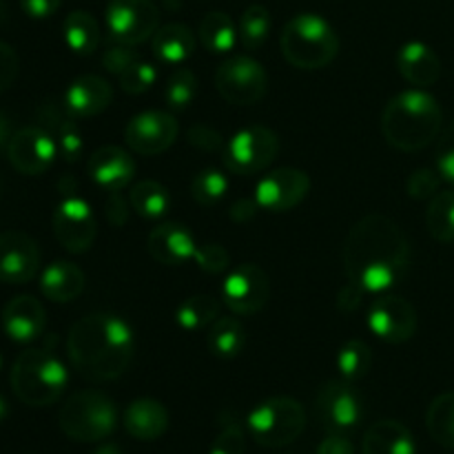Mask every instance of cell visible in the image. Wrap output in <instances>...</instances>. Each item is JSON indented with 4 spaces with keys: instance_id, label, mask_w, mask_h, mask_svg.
<instances>
[{
    "instance_id": "obj_53",
    "label": "cell",
    "mask_w": 454,
    "mask_h": 454,
    "mask_svg": "<svg viewBox=\"0 0 454 454\" xmlns=\"http://www.w3.org/2000/svg\"><path fill=\"white\" fill-rule=\"evenodd\" d=\"M12 136H13V133H12V122H9L7 115H4L3 111H0V146L9 145Z\"/></svg>"
},
{
    "instance_id": "obj_20",
    "label": "cell",
    "mask_w": 454,
    "mask_h": 454,
    "mask_svg": "<svg viewBox=\"0 0 454 454\" xmlns=\"http://www.w3.org/2000/svg\"><path fill=\"white\" fill-rule=\"evenodd\" d=\"M47 326V313L34 295H16L3 309V331L18 344L38 340Z\"/></svg>"
},
{
    "instance_id": "obj_24",
    "label": "cell",
    "mask_w": 454,
    "mask_h": 454,
    "mask_svg": "<svg viewBox=\"0 0 454 454\" xmlns=\"http://www.w3.org/2000/svg\"><path fill=\"white\" fill-rule=\"evenodd\" d=\"M43 129H47L53 136L58 145V153L67 160V162H75L80 160L84 151L82 133H80L78 124H75L74 115L67 111V106H58L56 102H47L40 106L38 111Z\"/></svg>"
},
{
    "instance_id": "obj_43",
    "label": "cell",
    "mask_w": 454,
    "mask_h": 454,
    "mask_svg": "<svg viewBox=\"0 0 454 454\" xmlns=\"http://www.w3.org/2000/svg\"><path fill=\"white\" fill-rule=\"evenodd\" d=\"M193 262L204 270V273L220 275L229 269L231 255L222 244H207V247L198 248Z\"/></svg>"
},
{
    "instance_id": "obj_25",
    "label": "cell",
    "mask_w": 454,
    "mask_h": 454,
    "mask_svg": "<svg viewBox=\"0 0 454 454\" xmlns=\"http://www.w3.org/2000/svg\"><path fill=\"white\" fill-rule=\"evenodd\" d=\"M122 424L124 430L137 442H155L168 430V412L158 399L142 397L129 403Z\"/></svg>"
},
{
    "instance_id": "obj_17",
    "label": "cell",
    "mask_w": 454,
    "mask_h": 454,
    "mask_svg": "<svg viewBox=\"0 0 454 454\" xmlns=\"http://www.w3.org/2000/svg\"><path fill=\"white\" fill-rule=\"evenodd\" d=\"M177 137V122L167 111H142L129 120L124 142L137 155H160L171 149Z\"/></svg>"
},
{
    "instance_id": "obj_1",
    "label": "cell",
    "mask_w": 454,
    "mask_h": 454,
    "mask_svg": "<svg viewBox=\"0 0 454 454\" xmlns=\"http://www.w3.org/2000/svg\"><path fill=\"white\" fill-rule=\"evenodd\" d=\"M411 264V244L397 222L372 213L350 229L344 242V269L348 279L372 295L388 293Z\"/></svg>"
},
{
    "instance_id": "obj_32",
    "label": "cell",
    "mask_w": 454,
    "mask_h": 454,
    "mask_svg": "<svg viewBox=\"0 0 454 454\" xmlns=\"http://www.w3.org/2000/svg\"><path fill=\"white\" fill-rule=\"evenodd\" d=\"M217 317H220V301H217V297L207 295V293L191 295L176 310L177 326L189 333L208 328Z\"/></svg>"
},
{
    "instance_id": "obj_46",
    "label": "cell",
    "mask_w": 454,
    "mask_h": 454,
    "mask_svg": "<svg viewBox=\"0 0 454 454\" xmlns=\"http://www.w3.org/2000/svg\"><path fill=\"white\" fill-rule=\"evenodd\" d=\"M189 145H193L200 151H211V153H215V151H220L224 146V137H222V133L217 129L198 122L189 129Z\"/></svg>"
},
{
    "instance_id": "obj_47",
    "label": "cell",
    "mask_w": 454,
    "mask_h": 454,
    "mask_svg": "<svg viewBox=\"0 0 454 454\" xmlns=\"http://www.w3.org/2000/svg\"><path fill=\"white\" fill-rule=\"evenodd\" d=\"M18 69H20V60H18L16 49L0 40V93H4L16 82Z\"/></svg>"
},
{
    "instance_id": "obj_33",
    "label": "cell",
    "mask_w": 454,
    "mask_h": 454,
    "mask_svg": "<svg viewBox=\"0 0 454 454\" xmlns=\"http://www.w3.org/2000/svg\"><path fill=\"white\" fill-rule=\"evenodd\" d=\"M198 35L204 47L213 53H229L238 43V29H235L231 16L224 12H211L200 20Z\"/></svg>"
},
{
    "instance_id": "obj_3",
    "label": "cell",
    "mask_w": 454,
    "mask_h": 454,
    "mask_svg": "<svg viewBox=\"0 0 454 454\" xmlns=\"http://www.w3.org/2000/svg\"><path fill=\"white\" fill-rule=\"evenodd\" d=\"M443 124V111L437 98L424 89L397 93L381 114V133L399 151H419L437 140Z\"/></svg>"
},
{
    "instance_id": "obj_9",
    "label": "cell",
    "mask_w": 454,
    "mask_h": 454,
    "mask_svg": "<svg viewBox=\"0 0 454 454\" xmlns=\"http://www.w3.org/2000/svg\"><path fill=\"white\" fill-rule=\"evenodd\" d=\"M215 89L231 105H255L266 96L269 75L255 58L233 56L217 67Z\"/></svg>"
},
{
    "instance_id": "obj_34",
    "label": "cell",
    "mask_w": 454,
    "mask_h": 454,
    "mask_svg": "<svg viewBox=\"0 0 454 454\" xmlns=\"http://www.w3.org/2000/svg\"><path fill=\"white\" fill-rule=\"evenodd\" d=\"M426 226L437 242H454V189L439 191L426 208Z\"/></svg>"
},
{
    "instance_id": "obj_7",
    "label": "cell",
    "mask_w": 454,
    "mask_h": 454,
    "mask_svg": "<svg viewBox=\"0 0 454 454\" xmlns=\"http://www.w3.org/2000/svg\"><path fill=\"white\" fill-rule=\"evenodd\" d=\"M247 428L260 446H291L304 433L306 411L293 397H270L248 412Z\"/></svg>"
},
{
    "instance_id": "obj_5",
    "label": "cell",
    "mask_w": 454,
    "mask_h": 454,
    "mask_svg": "<svg viewBox=\"0 0 454 454\" xmlns=\"http://www.w3.org/2000/svg\"><path fill=\"white\" fill-rule=\"evenodd\" d=\"M69 384L65 364L47 348H27L12 368V390L22 403L44 408L56 403Z\"/></svg>"
},
{
    "instance_id": "obj_6",
    "label": "cell",
    "mask_w": 454,
    "mask_h": 454,
    "mask_svg": "<svg viewBox=\"0 0 454 454\" xmlns=\"http://www.w3.org/2000/svg\"><path fill=\"white\" fill-rule=\"evenodd\" d=\"M58 424L74 442H105L118 428V408L100 390H78L60 408Z\"/></svg>"
},
{
    "instance_id": "obj_19",
    "label": "cell",
    "mask_w": 454,
    "mask_h": 454,
    "mask_svg": "<svg viewBox=\"0 0 454 454\" xmlns=\"http://www.w3.org/2000/svg\"><path fill=\"white\" fill-rule=\"evenodd\" d=\"M87 171L91 180L105 191H122L136 176V160L120 146H100L87 160Z\"/></svg>"
},
{
    "instance_id": "obj_21",
    "label": "cell",
    "mask_w": 454,
    "mask_h": 454,
    "mask_svg": "<svg viewBox=\"0 0 454 454\" xmlns=\"http://www.w3.org/2000/svg\"><path fill=\"white\" fill-rule=\"evenodd\" d=\"M146 247H149L151 257L164 266L186 264V262L195 260V253L200 248L193 233L177 222L155 226L149 233Z\"/></svg>"
},
{
    "instance_id": "obj_35",
    "label": "cell",
    "mask_w": 454,
    "mask_h": 454,
    "mask_svg": "<svg viewBox=\"0 0 454 454\" xmlns=\"http://www.w3.org/2000/svg\"><path fill=\"white\" fill-rule=\"evenodd\" d=\"M426 426L439 446L454 450V393H443L433 399L426 415Z\"/></svg>"
},
{
    "instance_id": "obj_31",
    "label": "cell",
    "mask_w": 454,
    "mask_h": 454,
    "mask_svg": "<svg viewBox=\"0 0 454 454\" xmlns=\"http://www.w3.org/2000/svg\"><path fill=\"white\" fill-rule=\"evenodd\" d=\"M207 341L213 355L222 359H233L247 346V331L235 317H217L208 326Z\"/></svg>"
},
{
    "instance_id": "obj_23",
    "label": "cell",
    "mask_w": 454,
    "mask_h": 454,
    "mask_svg": "<svg viewBox=\"0 0 454 454\" xmlns=\"http://www.w3.org/2000/svg\"><path fill=\"white\" fill-rule=\"evenodd\" d=\"M397 69L402 78L411 82L412 87L426 89L433 87L442 75V60L433 47H428L421 40H411L399 49Z\"/></svg>"
},
{
    "instance_id": "obj_41",
    "label": "cell",
    "mask_w": 454,
    "mask_h": 454,
    "mask_svg": "<svg viewBox=\"0 0 454 454\" xmlns=\"http://www.w3.org/2000/svg\"><path fill=\"white\" fill-rule=\"evenodd\" d=\"M443 177L433 168H417L406 180V191L412 200H433L439 193Z\"/></svg>"
},
{
    "instance_id": "obj_57",
    "label": "cell",
    "mask_w": 454,
    "mask_h": 454,
    "mask_svg": "<svg viewBox=\"0 0 454 454\" xmlns=\"http://www.w3.org/2000/svg\"><path fill=\"white\" fill-rule=\"evenodd\" d=\"M0 191H3V177H0Z\"/></svg>"
},
{
    "instance_id": "obj_49",
    "label": "cell",
    "mask_w": 454,
    "mask_h": 454,
    "mask_svg": "<svg viewBox=\"0 0 454 454\" xmlns=\"http://www.w3.org/2000/svg\"><path fill=\"white\" fill-rule=\"evenodd\" d=\"M105 213H106V220H109L114 226L127 224V220H129L127 200L122 198V193H120V191H111L109 200H106Z\"/></svg>"
},
{
    "instance_id": "obj_22",
    "label": "cell",
    "mask_w": 454,
    "mask_h": 454,
    "mask_svg": "<svg viewBox=\"0 0 454 454\" xmlns=\"http://www.w3.org/2000/svg\"><path fill=\"white\" fill-rule=\"evenodd\" d=\"M114 102V89L100 75H80L65 91V106L75 120L96 118Z\"/></svg>"
},
{
    "instance_id": "obj_50",
    "label": "cell",
    "mask_w": 454,
    "mask_h": 454,
    "mask_svg": "<svg viewBox=\"0 0 454 454\" xmlns=\"http://www.w3.org/2000/svg\"><path fill=\"white\" fill-rule=\"evenodd\" d=\"M317 454H357L355 443L346 437V433H331L319 443Z\"/></svg>"
},
{
    "instance_id": "obj_42",
    "label": "cell",
    "mask_w": 454,
    "mask_h": 454,
    "mask_svg": "<svg viewBox=\"0 0 454 454\" xmlns=\"http://www.w3.org/2000/svg\"><path fill=\"white\" fill-rule=\"evenodd\" d=\"M247 450V437L238 421H226L222 424L220 434L213 442L208 454H244Z\"/></svg>"
},
{
    "instance_id": "obj_44",
    "label": "cell",
    "mask_w": 454,
    "mask_h": 454,
    "mask_svg": "<svg viewBox=\"0 0 454 454\" xmlns=\"http://www.w3.org/2000/svg\"><path fill=\"white\" fill-rule=\"evenodd\" d=\"M136 60H137V53L133 51L131 44L115 43V40L114 44L106 49L105 56H102V65H105V69L114 75H122Z\"/></svg>"
},
{
    "instance_id": "obj_18",
    "label": "cell",
    "mask_w": 454,
    "mask_h": 454,
    "mask_svg": "<svg viewBox=\"0 0 454 454\" xmlns=\"http://www.w3.org/2000/svg\"><path fill=\"white\" fill-rule=\"evenodd\" d=\"M40 269V248L22 231L0 233V282L27 284Z\"/></svg>"
},
{
    "instance_id": "obj_36",
    "label": "cell",
    "mask_w": 454,
    "mask_h": 454,
    "mask_svg": "<svg viewBox=\"0 0 454 454\" xmlns=\"http://www.w3.org/2000/svg\"><path fill=\"white\" fill-rule=\"evenodd\" d=\"M270 31V13L269 9L262 7V4H251V7L244 9L242 18H239L238 35L239 43L244 44L247 51H257L262 44L266 43Z\"/></svg>"
},
{
    "instance_id": "obj_52",
    "label": "cell",
    "mask_w": 454,
    "mask_h": 454,
    "mask_svg": "<svg viewBox=\"0 0 454 454\" xmlns=\"http://www.w3.org/2000/svg\"><path fill=\"white\" fill-rule=\"evenodd\" d=\"M257 208H260V204H257L255 195H253V198H239L238 202H233V207L229 208V215L233 217L238 224H242V222L253 220V215L257 213Z\"/></svg>"
},
{
    "instance_id": "obj_28",
    "label": "cell",
    "mask_w": 454,
    "mask_h": 454,
    "mask_svg": "<svg viewBox=\"0 0 454 454\" xmlns=\"http://www.w3.org/2000/svg\"><path fill=\"white\" fill-rule=\"evenodd\" d=\"M151 47L160 62L180 67L195 53V35L182 22H168L155 31L151 38Z\"/></svg>"
},
{
    "instance_id": "obj_2",
    "label": "cell",
    "mask_w": 454,
    "mask_h": 454,
    "mask_svg": "<svg viewBox=\"0 0 454 454\" xmlns=\"http://www.w3.org/2000/svg\"><path fill=\"white\" fill-rule=\"evenodd\" d=\"M69 362L84 380L114 381L129 371L136 355V335L114 313L80 317L67 335Z\"/></svg>"
},
{
    "instance_id": "obj_12",
    "label": "cell",
    "mask_w": 454,
    "mask_h": 454,
    "mask_svg": "<svg viewBox=\"0 0 454 454\" xmlns=\"http://www.w3.org/2000/svg\"><path fill=\"white\" fill-rule=\"evenodd\" d=\"M319 421L331 433H348L362 421L364 403L357 390L346 380H333L319 388L315 399Z\"/></svg>"
},
{
    "instance_id": "obj_29",
    "label": "cell",
    "mask_w": 454,
    "mask_h": 454,
    "mask_svg": "<svg viewBox=\"0 0 454 454\" xmlns=\"http://www.w3.org/2000/svg\"><path fill=\"white\" fill-rule=\"evenodd\" d=\"M62 35H65L67 47L74 53H78V56H91L102 38L98 20L89 12H82V9L71 12L69 16L65 18Z\"/></svg>"
},
{
    "instance_id": "obj_56",
    "label": "cell",
    "mask_w": 454,
    "mask_h": 454,
    "mask_svg": "<svg viewBox=\"0 0 454 454\" xmlns=\"http://www.w3.org/2000/svg\"><path fill=\"white\" fill-rule=\"evenodd\" d=\"M7 20V4H4V0H0V25Z\"/></svg>"
},
{
    "instance_id": "obj_13",
    "label": "cell",
    "mask_w": 454,
    "mask_h": 454,
    "mask_svg": "<svg viewBox=\"0 0 454 454\" xmlns=\"http://www.w3.org/2000/svg\"><path fill=\"white\" fill-rule=\"evenodd\" d=\"M366 324L381 341L403 344L417 333V310L403 297L381 293L371 304Z\"/></svg>"
},
{
    "instance_id": "obj_55",
    "label": "cell",
    "mask_w": 454,
    "mask_h": 454,
    "mask_svg": "<svg viewBox=\"0 0 454 454\" xmlns=\"http://www.w3.org/2000/svg\"><path fill=\"white\" fill-rule=\"evenodd\" d=\"M7 415H9V406H7V402L0 397V421H3Z\"/></svg>"
},
{
    "instance_id": "obj_58",
    "label": "cell",
    "mask_w": 454,
    "mask_h": 454,
    "mask_svg": "<svg viewBox=\"0 0 454 454\" xmlns=\"http://www.w3.org/2000/svg\"><path fill=\"white\" fill-rule=\"evenodd\" d=\"M0 364H3V359H0Z\"/></svg>"
},
{
    "instance_id": "obj_48",
    "label": "cell",
    "mask_w": 454,
    "mask_h": 454,
    "mask_svg": "<svg viewBox=\"0 0 454 454\" xmlns=\"http://www.w3.org/2000/svg\"><path fill=\"white\" fill-rule=\"evenodd\" d=\"M364 293L366 291H364L357 282L348 279V284H346L340 291V295H337V309H340L341 313H353V310H357L359 304H362Z\"/></svg>"
},
{
    "instance_id": "obj_40",
    "label": "cell",
    "mask_w": 454,
    "mask_h": 454,
    "mask_svg": "<svg viewBox=\"0 0 454 454\" xmlns=\"http://www.w3.org/2000/svg\"><path fill=\"white\" fill-rule=\"evenodd\" d=\"M158 80V69H155L151 62L136 60L122 75H118V82L122 87L124 93L129 96H140V93H146Z\"/></svg>"
},
{
    "instance_id": "obj_16",
    "label": "cell",
    "mask_w": 454,
    "mask_h": 454,
    "mask_svg": "<svg viewBox=\"0 0 454 454\" xmlns=\"http://www.w3.org/2000/svg\"><path fill=\"white\" fill-rule=\"evenodd\" d=\"M310 191L309 173L301 168L282 167L266 173L255 186V200L260 208L270 213H284L306 200Z\"/></svg>"
},
{
    "instance_id": "obj_14",
    "label": "cell",
    "mask_w": 454,
    "mask_h": 454,
    "mask_svg": "<svg viewBox=\"0 0 454 454\" xmlns=\"http://www.w3.org/2000/svg\"><path fill=\"white\" fill-rule=\"evenodd\" d=\"M222 297L235 315H255L269 304L270 282L264 269L257 264H242L226 275Z\"/></svg>"
},
{
    "instance_id": "obj_51",
    "label": "cell",
    "mask_w": 454,
    "mask_h": 454,
    "mask_svg": "<svg viewBox=\"0 0 454 454\" xmlns=\"http://www.w3.org/2000/svg\"><path fill=\"white\" fill-rule=\"evenodd\" d=\"M62 0H20L22 12L29 18H35V20H43V18L53 16V13L60 9Z\"/></svg>"
},
{
    "instance_id": "obj_8",
    "label": "cell",
    "mask_w": 454,
    "mask_h": 454,
    "mask_svg": "<svg viewBox=\"0 0 454 454\" xmlns=\"http://www.w3.org/2000/svg\"><path fill=\"white\" fill-rule=\"evenodd\" d=\"M279 137L269 127H248L235 133L224 146V164L235 176H253L275 162Z\"/></svg>"
},
{
    "instance_id": "obj_30",
    "label": "cell",
    "mask_w": 454,
    "mask_h": 454,
    "mask_svg": "<svg viewBox=\"0 0 454 454\" xmlns=\"http://www.w3.org/2000/svg\"><path fill=\"white\" fill-rule=\"evenodd\" d=\"M171 202L173 200L167 186L155 180H142L129 191V207L146 220H160L167 215Z\"/></svg>"
},
{
    "instance_id": "obj_26",
    "label": "cell",
    "mask_w": 454,
    "mask_h": 454,
    "mask_svg": "<svg viewBox=\"0 0 454 454\" xmlns=\"http://www.w3.org/2000/svg\"><path fill=\"white\" fill-rule=\"evenodd\" d=\"M84 284H87V279H84V273L80 266H75L74 262L56 260L43 270L40 291H43V295L47 300L58 301V304H67V301H74L82 295Z\"/></svg>"
},
{
    "instance_id": "obj_39",
    "label": "cell",
    "mask_w": 454,
    "mask_h": 454,
    "mask_svg": "<svg viewBox=\"0 0 454 454\" xmlns=\"http://www.w3.org/2000/svg\"><path fill=\"white\" fill-rule=\"evenodd\" d=\"M195 93H198V75L189 67H180L168 75L167 87H164V100L168 109H186L193 102Z\"/></svg>"
},
{
    "instance_id": "obj_11",
    "label": "cell",
    "mask_w": 454,
    "mask_h": 454,
    "mask_svg": "<svg viewBox=\"0 0 454 454\" xmlns=\"http://www.w3.org/2000/svg\"><path fill=\"white\" fill-rule=\"evenodd\" d=\"M53 235L65 251L82 255L93 247L98 235V222L91 204L82 198H65L53 211Z\"/></svg>"
},
{
    "instance_id": "obj_45",
    "label": "cell",
    "mask_w": 454,
    "mask_h": 454,
    "mask_svg": "<svg viewBox=\"0 0 454 454\" xmlns=\"http://www.w3.org/2000/svg\"><path fill=\"white\" fill-rule=\"evenodd\" d=\"M439 176L454 186V122L443 131L437 149Z\"/></svg>"
},
{
    "instance_id": "obj_27",
    "label": "cell",
    "mask_w": 454,
    "mask_h": 454,
    "mask_svg": "<svg viewBox=\"0 0 454 454\" xmlns=\"http://www.w3.org/2000/svg\"><path fill=\"white\" fill-rule=\"evenodd\" d=\"M362 454H417V443L406 426L395 419H381L364 434Z\"/></svg>"
},
{
    "instance_id": "obj_37",
    "label": "cell",
    "mask_w": 454,
    "mask_h": 454,
    "mask_svg": "<svg viewBox=\"0 0 454 454\" xmlns=\"http://www.w3.org/2000/svg\"><path fill=\"white\" fill-rule=\"evenodd\" d=\"M372 353L366 341L350 340L337 353V368L346 381H357L371 371Z\"/></svg>"
},
{
    "instance_id": "obj_54",
    "label": "cell",
    "mask_w": 454,
    "mask_h": 454,
    "mask_svg": "<svg viewBox=\"0 0 454 454\" xmlns=\"http://www.w3.org/2000/svg\"><path fill=\"white\" fill-rule=\"evenodd\" d=\"M96 454H122V452H120V448L115 446V443H105L102 448H98Z\"/></svg>"
},
{
    "instance_id": "obj_10",
    "label": "cell",
    "mask_w": 454,
    "mask_h": 454,
    "mask_svg": "<svg viewBox=\"0 0 454 454\" xmlns=\"http://www.w3.org/2000/svg\"><path fill=\"white\" fill-rule=\"evenodd\" d=\"M105 20L111 38L131 47L153 38L160 29V12L153 0H111Z\"/></svg>"
},
{
    "instance_id": "obj_38",
    "label": "cell",
    "mask_w": 454,
    "mask_h": 454,
    "mask_svg": "<svg viewBox=\"0 0 454 454\" xmlns=\"http://www.w3.org/2000/svg\"><path fill=\"white\" fill-rule=\"evenodd\" d=\"M229 191V177L220 168H202L191 182V195L202 207H213Z\"/></svg>"
},
{
    "instance_id": "obj_4",
    "label": "cell",
    "mask_w": 454,
    "mask_h": 454,
    "mask_svg": "<svg viewBox=\"0 0 454 454\" xmlns=\"http://www.w3.org/2000/svg\"><path fill=\"white\" fill-rule=\"evenodd\" d=\"M279 47L293 67L315 71L335 60L340 53V38L326 18L317 13H300L284 25Z\"/></svg>"
},
{
    "instance_id": "obj_15",
    "label": "cell",
    "mask_w": 454,
    "mask_h": 454,
    "mask_svg": "<svg viewBox=\"0 0 454 454\" xmlns=\"http://www.w3.org/2000/svg\"><path fill=\"white\" fill-rule=\"evenodd\" d=\"M58 155V145L43 127L18 129L7 145V158L22 176H43Z\"/></svg>"
}]
</instances>
